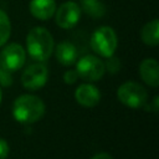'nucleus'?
<instances>
[{
    "label": "nucleus",
    "instance_id": "f257e3e1",
    "mask_svg": "<svg viewBox=\"0 0 159 159\" xmlns=\"http://www.w3.org/2000/svg\"><path fill=\"white\" fill-rule=\"evenodd\" d=\"M55 41L51 32L41 26L31 29L26 36V50L30 57L37 62H45L53 52Z\"/></svg>",
    "mask_w": 159,
    "mask_h": 159
},
{
    "label": "nucleus",
    "instance_id": "f03ea898",
    "mask_svg": "<svg viewBox=\"0 0 159 159\" xmlns=\"http://www.w3.org/2000/svg\"><path fill=\"white\" fill-rule=\"evenodd\" d=\"M45 103L42 99L34 94H21L12 104L14 118L25 124L36 123L45 114Z\"/></svg>",
    "mask_w": 159,
    "mask_h": 159
},
{
    "label": "nucleus",
    "instance_id": "7ed1b4c3",
    "mask_svg": "<svg viewBox=\"0 0 159 159\" xmlns=\"http://www.w3.org/2000/svg\"><path fill=\"white\" fill-rule=\"evenodd\" d=\"M89 45L93 52L107 58L114 55L117 50V45H118L117 34L109 26H101L92 34Z\"/></svg>",
    "mask_w": 159,
    "mask_h": 159
},
{
    "label": "nucleus",
    "instance_id": "20e7f679",
    "mask_svg": "<svg viewBox=\"0 0 159 159\" xmlns=\"http://www.w3.org/2000/svg\"><path fill=\"white\" fill-rule=\"evenodd\" d=\"M117 98L124 106L137 109L147 103L148 93L147 89L137 82H124L117 89Z\"/></svg>",
    "mask_w": 159,
    "mask_h": 159
},
{
    "label": "nucleus",
    "instance_id": "39448f33",
    "mask_svg": "<svg viewBox=\"0 0 159 159\" xmlns=\"http://www.w3.org/2000/svg\"><path fill=\"white\" fill-rule=\"evenodd\" d=\"M76 72L78 77L87 82L99 81L106 72L104 62L97 56L86 55L76 61Z\"/></svg>",
    "mask_w": 159,
    "mask_h": 159
},
{
    "label": "nucleus",
    "instance_id": "423d86ee",
    "mask_svg": "<svg viewBox=\"0 0 159 159\" xmlns=\"http://www.w3.org/2000/svg\"><path fill=\"white\" fill-rule=\"evenodd\" d=\"M26 61L25 48L16 42L6 45L0 52V66L9 72L19 71Z\"/></svg>",
    "mask_w": 159,
    "mask_h": 159
},
{
    "label": "nucleus",
    "instance_id": "0eeeda50",
    "mask_svg": "<svg viewBox=\"0 0 159 159\" xmlns=\"http://www.w3.org/2000/svg\"><path fill=\"white\" fill-rule=\"evenodd\" d=\"M48 70L43 62H36L27 66L21 75V83L29 91H37L47 82Z\"/></svg>",
    "mask_w": 159,
    "mask_h": 159
},
{
    "label": "nucleus",
    "instance_id": "6e6552de",
    "mask_svg": "<svg viewBox=\"0 0 159 159\" xmlns=\"http://www.w3.org/2000/svg\"><path fill=\"white\" fill-rule=\"evenodd\" d=\"M81 7L78 4L73 1H66L60 5L55 11V21L56 25L61 29L68 30L75 27L81 19Z\"/></svg>",
    "mask_w": 159,
    "mask_h": 159
},
{
    "label": "nucleus",
    "instance_id": "1a4fd4ad",
    "mask_svg": "<svg viewBox=\"0 0 159 159\" xmlns=\"http://www.w3.org/2000/svg\"><path fill=\"white\" fill-rule=\"evenodd\" d=\"M75 98H76L78 104L87 107V108H91V107H94L99 103L101 92L96 86H93L91 83H83L76 88Z\"/></svg>",
    "mask_w": 159,
    "mask_h": 159
},
{
    "label": "nucleus",
    "instance_id": "9d476101",
    "mask_svg": "<svg viewBox=\"0 0 159 159\" xmlns=\"http://www.w3.org/2000/svg\"><path fill=\"white\" fill-rule=\"evenodd\" d=\"M30 14L41 21L50 20L56 11L55 0H31L29 4Z\"/></svg>",
    "mask_w": 159,
    "mask_h": 159
},
{
    "label": "nucleus",
    "instance_id": "9b49d317",
    "mask_svg": "<svg viewBox=\"0 0 159 159\" xmlns=\"http://www.w3.org/2000/svg\"><path fill=\"white\" fill-rule=\"evenodd\" d=\"M139 75L142 80L150 87L159 86V65L155 58H145L139 65Z\"/></svg>",
    "mask_w": 159,
    "mask_h": 159
},
{
    "label": "nucleus",
    "instance_id": "f8f14e48",
    "mask_svg": "<svg viewBox=\"0 0 159 159\" xmlns=\"http://www.w3.org/2000/svg\"><path fill=\"white\" fill-rule=\"evenodd\" d=\"M53 50H55L56 60L61 65L71 66V65L76 63L77 57H78V51H77V47L72 42L62 41L58 45H56V47H53Z\"/></svg>",
    "mask_w": 159,
    "mask_h": 159
},
{
    "label": "nucleus",
    "instance_id": "ddd939ff",
    "mask_svg": "<svg viewBox=\"0 0 159 159\" xmlns=\"http://www.w3.org/2000/svg\"><path fill=\"white\" fill-rule=\"evenodd\" d=\"M140 39L142 41L150 47H154L159 43V20L153 19L152 21L147 22L140 30Z\"/></svg>",
    "mask_w": 159,
    "mask_h": 159
},
{
    "label": "nucleus",
    "instance_id": "4468645a",
    "mask_svg": "<svg viewBox=\"0 0 159 159\" xmlns=\"http://www.w3.org/2000/svg\"><path fill=\"white\" fill-rule=\"evenodd\" d=\"M82 10L93 19H101L106 14V6L99 0H82Z\"/></svg>",
    "mask_w": 159,
    "mask_h": 159
},
{
    "label": "nucleus",
    "instance_id": "2eb2a0df",
    "mask_svg": "<svg viewBox=\"0 0 159 159\" xmlns=\"http://www.w3.org/2000/svg\"><path fill=\"white\" fill-rule=\"evenodd\" d=\"M11 35V22L7 14L0 9V47L4 46Z\"/></svg>",
    "mask_w": 159,
    "mask_h": 159
},
{
    "label": "nucleus",
    "instance_id": "dca6fc26",
    "mask_svg": "<svg viewBox=\"0 0 159 159\" xmlns=\"http://www.w3.org/2000/svg\"><path fill=\"white\" fill-rule=\"evenodd\" d=\"M104 67H106V71H108L109 73H117L120 70V61L112 55L107 57V62L104 63Z\"/></svg>",
    "mask_w": 159,
    "mask_h": 159
},
{
    "label": "nucleus",
    "instance_id": "f3484780",
    "mask_svg": "<svg viewBox=\"0 0 159 159\" xmlns=\"http://www.w3.org/2000/svg\"><path fill=\"white\" fill-rule=\"evenodd\" d=\"M0 84L4 87H9L12 84V76L11 72H9L7 70L2 68L0 66Z\"/></svg>",
    "mask_w": 159,
    "mask_h": 159
},
{
    "label": "nucleus",
    "instance_id": "a211bd4d",
    "mask_svg": "<svg viewBox=\"0 0 159 159\" xmlns=\"http://www.w3.org/2000/svg\"><path fill=\"white\" fill-rule=\"evenodd\" d=\"M77 80H78V75H77L76 70H68L63 75V81L67 84H73Z\"/></svg>",
    "mask_w": 159,
    "mask_h": 159
},
{
    "label": "nucleus",
    "instance_id": "6ab92c4d",
    "mask_svg": "<svg viewBox=\"0 0 159 159\" xmlns=\"http://www.w3.org/2000/svg\"><path fill=\"white\" fill-rule=\"evenodd\" d=\"M10 153V148L7 142L4 138H0V159H6Z\"/></svg>",
    "mask_w": 159,
    "mask_h": 159
},
{
    "label": "nucleus",
    "instance_id": "aec40b11",
    "mask_svg": "<svg viewBox=\"0 0 159 159\" xmlns=\"http://www.w3.org/2000/svg\"><path fill=\"white\" fill-rule=\"evenodd\" d=\"M91 159H113L108 153H98L96 155H93Z\"/></svg>",
    "mask_w": 159,
    "mask_h": 159
},
{
    "label": "nucleus",
    "instance_id": "412c9836",
    "mask_svg": "<svg viewBox=\"0 0 159 159\" xmlns=\"http://www.w3.org/2000/svg\"><path fill=\"white\" fill-rule=\"evenodd\" d=\"M158 96H155L154 97V99H153V111L154 112H158Z\"/></svg>",
    "mask_w": 159,
    "mask_h": 159
},
{
    "label": "nucleus",
    "instance_id": "4be33fe9",
    "mask_svg": "<svg viewBox=\"0 0 159 159\" xmlns=\"http://www.w3.org/2000/svg\"><path fill=\"white\" fill-rule=\"evenodd\" d=\"M1 98H2V92H1V88H0V103H1Z\"/></svg>",
    "mask_w": 159,
    "mask_h": 159
}]
</instances>
